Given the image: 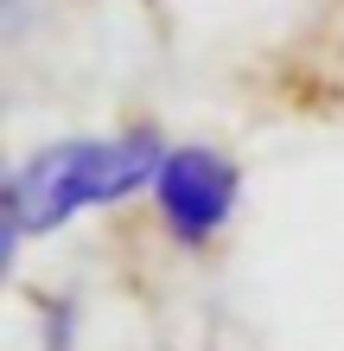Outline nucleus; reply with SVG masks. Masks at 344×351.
Returning <instances> with one entry per match:
<instances>
[{
	"label": "nucleus",
	"instance_id": "nucleus-1",
	"mask_svg": "<svg viewBox=\"0 0 344 351\" xmlns=\"http://www.w3.org/2000/svg\"><path fill=\"white\" fill-rule=\"evenodd\" d=\"M166 147L153 128H121V134H70V141H45L32 147L19 167L7 173L0 192V217H7V262L19 256L26 237L64 230L70 217L121 204L134 192H153V173Z\"/></svg>",
	"mask_w": 344,
	"mask_h": 351
},
{
	"label": "nucleus",
	"instance_id": "nucleus-2",
	"mask_svg": "<svg viewBox=\"0 0 344 351\" xmlns=\"http://www.w3.org/2000/svg\"><path fill=\"white\" fill-rule=\"evenodd\" d=\"M236 192H242V173L230 154L217 147H166L153 173V204H159V223H166V237L178 243H211L217 230L230 223L236 211Z\"/></svg>",
	"mask_w": 344,
	"mask_h": 351
}]
</instances>
